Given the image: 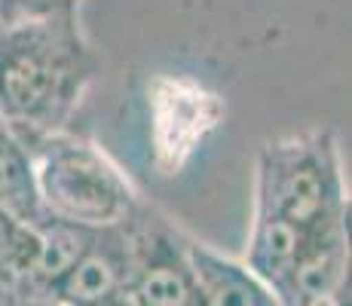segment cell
Returning <instances> with one entry per match:
<instances>
[{"mask_svg": "<svg viewBox=\"0 0 352 306\" xmlns=\"http://www.w3.org/2000/svg\"><path fill=\"white\" fill-rule=\"evenodd\" d=\"M96 74L77 12L0 22V120L19 132L67 129Z\"/></svg>", "mask_w": 352, "mask_h": 306, "instance_id": "cell-1", "label": "cell"}, {"mask_svg": "<svg viewBox=\"0 0 352 306\" xmlns=\"http://www.w3.org/2000/svg\"><path fill=\"white\" fill-rule=\"evenodd\" d=\"M31 151L40 206L50 217L80 227L123 223L138 208L120 168L86 138L58 132H22Z\"/></svg>", "mask_w": 352, "mask_h": 306, "instance_id": "cell-2", "label": "cell"}, {"mask_svg": "<svg viewBox=\"0 0 352 306\" xmlns=\"http://www.w3.org/2000/svg\"><path fill=\"white\" fill-rule=\"evenodd\" d=\"M254 215H270L316 236L346 223L349 199L340 153L328 132L267 144L257 160Z\"/></svg>", "mask_w": 352, "mask_h": 306, "instance_id": "cell-3", "label": "cell"}, {"mask_svg": "<svg viewBox=\"0 0 352 306\" xmlns=\"http://www.w3.org/2000/svg\"><path fill=\"white\" fill-rule=\"evenodd\" d=\"M132 217L92 230L83 251L50 285L46 300L50 306H132Z\"/></svg>", "mask_w": 352, "mask_h": 306, "instance_id": "cell-4", "label": "cell"}, {"mask_svg": "<svg viewBox=\"0 0 352 306\" xmlns=\"http://www.w3.org/2000/svg\"><path fill=\"white\" fill-rule=\"evenodd\" d=\"M132 306H202L184 242L141 208L132 215Z\"/></svg>", "mask_w": 352, "mask_h": 306, "instance_id": "cell-5", "label": "cell"}, {"mask_svg": "<svg viewBox=\"0 0 352 306\" xmlns=\"http://www.w3.org/2000/svg\"><path fill=\"white\" fill-rule=\"evenodd\" d=\"M349 270V230L346 223L316 233L300 248L297 261L276 288L282 306H337L343 303Z\"/></svg>", "mask_w": 352, "mask_h": 306, "instance_id": "cell-6", "label": "cell"}, {"mask_svg": "<svg viewBox=\"0 0 352 306\" xmlns=\"http://www.w3.org/2000/svg\"><path fill=\"white\" fill-rule=\"evenodd\" d=\"M184 254L199 288L202 306H282L263 278H257L245 263L212 251L208 245L184 239Z\"/></svg>", "mask_w": 352, "mask_h": 306, "instance_id": "cell-7", "label": "cell"}, {"mask_svg": "<svg viewBox=\"0 0 352 306\" xmlns=\"http://www.w3.org/2000/svg\"><path fill=\"white\" fill-rule=\"evenodd\" d=\"M0 208L28 223L43 221L37 181H34L31 151L22 132L0 120Z\"/></svg>", "mask_w": 352, "mask_h": 306, "instance_id": "cell-8", "label": "cell"}, {"mask_svg": "<svg viewBox=\"0 0 352 306\" xmlns=\"http://www.w3.org/2000/svg\"><path fill=\"white\" fill-rule=\"evenodd\" d=\"M37 263H40L37 227L0 208V294H19L22 300L34 297Z\"/></svg>", "mask_w": 352, "mask_h": 306, "instance_id": "cell-9", "label": "cell"}, {"mask_svg": "<svg viewBox=\"0 0 352 306\" xmlns=\"http://www.w3.org/2000/svg\"><path fill=\"white\" fill-rule=\"evenodd\" d=\"M77 6L80 0H0V22L56 16V12H77Z\"/></svg>", "mask_w": 352, "mask_h": 306, "instance_id": "cell-10", "label": "cell"}]
</instances>
